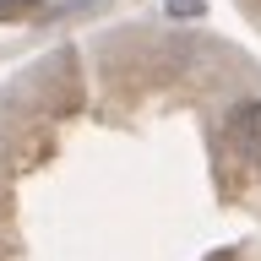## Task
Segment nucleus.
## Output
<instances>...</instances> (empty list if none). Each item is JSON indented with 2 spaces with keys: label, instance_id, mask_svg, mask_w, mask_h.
Wrapping results in <instances>:
<instances>
[{
  "label": "nucleus",
  "instance_id": "3",
  "mask_svg": "<svg viewBox=\"0 0 261 261\" xmlns=\"http://www.w3.org/2000/svg\"><path fill=\"white\" fill-rule=\"evenodd\" d=\"M16 11H33V0H0V16H16Z\"/></svg>",
  "mask_w": 261,
  "mask_h": 261
},
{
  "label": "nucleus",
  "instance_id": "1",
  "mask_svg": "<svg viewBox=\"0 0 261 261\" xmlns=\"http://www.w3.org/2000/svg\"><path fill=\"white\" fill-rule=\"evenodd\" d=\"M228 147H234L245 163H261V98L228 109Z\"/></svg>",
  "mask_w": 261,
  "mask_h": 261
},
{
  "label": "nucleus",
  "instance_id": "2",
  "mask_svg": "<svg viewBox=\"0 0 261 261\" xmlns=\"http://www.w3.org/2000/svg\"><path fill=\"white\" fill-rule=\"evenodd\" d=\"M169 11H174V16H196V11H201V0H169Z\"/></svg>",
  "mask_w": 261,
  "mask_h": 261
}]
</instances>
